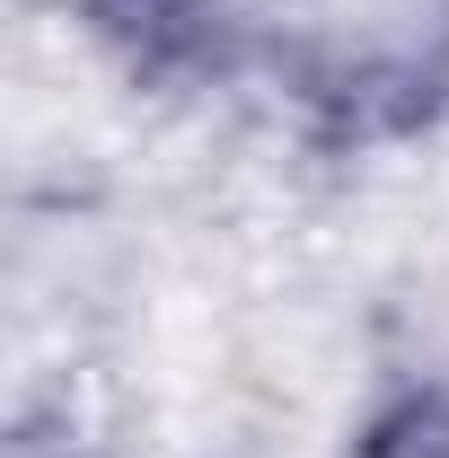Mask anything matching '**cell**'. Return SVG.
Returning a JSON list of instances; mask_svg holds the SVG:
<instances>
[{
  "instance_id": "1",
  "label": "cell",
  "mask_w": 449,
  "mask_h": 458,
  "mask_svg": "<svg viewBox=\"0 0 449 458\" xmlns=\"http://www.w3.org/2000/svg\"><path fill=\"white\" fill-rule=\"evenodd\" d=\"M343 458H449V388H405L370 405Z\"/></svg>"
},
{
  "instance_id": "2",
  "label": "cell",
  "mask_w": 449,
  "mask_h": 458,
  "mask_svg": "<svg viewBox=\"0 0 449 458\" xmlns=\"http://www.w3.org/2000/svg\"><path fill=\"white\" fill-rule=\"evenodd\" d=\"M18 458H80V450H71V441H62V450H45V441H27Z\"/></svg>"
}]
</instances>
